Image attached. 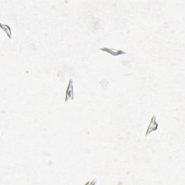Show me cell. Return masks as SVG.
I'll use <instances>...</instances> for the list:
<instances>
[{"label":"cell","mask_w":185,"mask_h":185,"mask_svg":"<svg viewBox=\"0 0 185 185\" xmlns=\"http://www.w3.org/2000/svg\"><path fill=\"white\" fill-rule=\"evenodd\" d=\"M101 51H105V52L109 53V54H111L113 56H118V55H121V54H125L126 53L124 51L119 50V49H109V48H101L100 49Z\"/></svg>","instance_id":"cell-1"},{"label":"cell","mask_w":185,"mask_h":185,"mask_svg":"<svg viewBox=\"0 0 185 185\" xmlns=\"http://www.w3.org/2000/svg\"><path fill=\"white\" fill-rule=\"evenodd\" d=\"M155 116H153V117L152 118L151 121H150V125H149L148 130H147V132H146V136L148 134H150L151 132L155 131V130H156L158 129V123H156V121H155Z\"/></svg>","instance_id":"cell-2"},{"label":"cell","mask_w":185,"mask_h":185,"mask_svg":"<svg viewBox=\"0 0 185 185\" xmlns=\"http://www.w3.org/2000/svg\"><path fill=\"white\" fill-rule=\"evenodd\" d=\"M70 94H72V95H73V80H70V82L69 83V85H68V88H67V93H66V100H65V101H67V99L70 98H71V99L73 100V98H72L71 95H70Z\"/></svg>","instance_id":"cell-3"}]
</instances>
